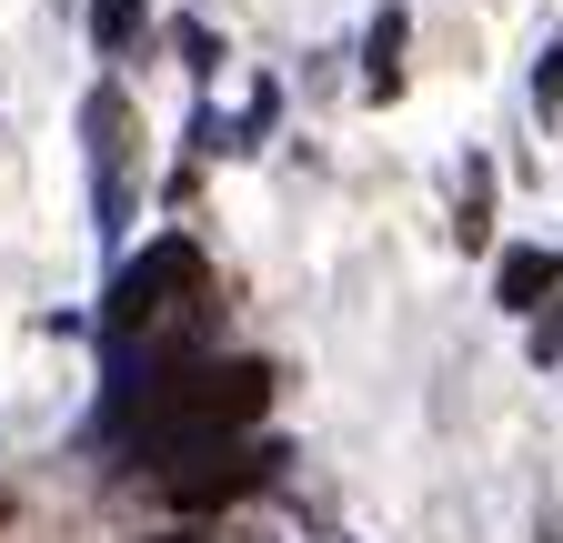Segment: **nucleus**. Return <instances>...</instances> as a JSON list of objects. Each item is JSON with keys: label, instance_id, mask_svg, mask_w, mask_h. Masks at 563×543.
Segmentation results:
<instances>
[{"label": "nucleus", "instance_id": "obj_9", "mask_svg": "<svg viewBox=\"0 0 563 543\" xmlns=\"http://www.w3.org/2000/svg\"><path fill=\"white\" fill-rule=\"evenodd\" d=\"M533 363H563V312L543 302V322H533Z\"/></svg>", "mask_w": 563, "mask_h": 543}, {"label": "nucleus", "instance_id": "obj_1", "mask_svg": "<svg viewBox=\"0 0 563 543\" xmlns=\"http://www.w3.org/2000/svg\"><path fill=\"white\" fill-rule=\"evenodd\" d=\"M262 402H272V373H262V363H172V373H152V383H131L121 443H131V463L172 473V463L201 453V443L252 433Z\"/></svg>", "mask_w": 563, "mask_h": 543}, {"label": "nucleus", "instance_id": "obj_5", "mask_svg": "<svg viewBox=\"0 0 563 543\" xmlns=\"http://www.w3.org/2000/svg\"><path fill=\"white\" fill-rule=\"evenodd\" d=\"M402 41H412V21H402V11H373V31H363V91H373V101L402 91Z\"/></svg>", "mask_w": 563, "mask_h": 543}, {"label": "nucleus", "instance_id": "obj_4", "mask_svg": "<svg viewBox=\"0 0 563 543\" xmlns=\"http://www.w3.org/2000/svg\"><path fill=\"white\" fill-rule=\"evenodd\" d=\"M563 292V252H543V242H514L504 262H493V302L504 312H543Z\"/></svg>", "mask_w": 563, "mask_h": 543}, {"label": "nucleus", "instance_id": "obj_3", "mask_svg": "<svg viewBox=\"0 0 563 543\" xmlns=\"http://www.w3.org/2000/svg\"><path fill=\"white\" fill-rule=\"evenodd\" d=\"M81 131H91V191H101V222H121L131 212V101L121 91H91V111H81Z\"/></svg>", "mask_w": 563, "mask_h": 543}, {"label": "nucleus", "instance_id": "obj_2", "mask_svg": "<svg viewBox=\"0 0 563 543\" xmlns=\"http://www.w3.org/2000/svg\"><path fill=\"white\" fill-rule=\"evenodd\" d=\"M272 443H252V433H232V443H201V453H181L172 473H162V494L181 503V513H222V503H242V494H262L272 484Z\"/></svg>", "mask_w": 563, "mask_h": 543}, {"label": "nucleus", "instance_id": "obj_7", "mask_svg": "<svg viewBox=\"0 0 563 543\" xmlns=\"http://www.w3.org/2000/svg\"><path fill=\"white\" fill-rule=\"evenodd\" d=\"M91 41L101 51H141V0H91Z\"/></svg>", "mask_w": 563, "mask_h": 543}, {"label": "nucleus", "instance_id": "obj_8", "mask_svg": "<svg viewBox=\"0 0 563 543\" xmlns=\"http://www.w3.org/2000/svg\"><path fill=\"white\" fill-rule=\"evenodd\" d=\"M533 111L563 121V51H543V71H533Z\"/></svg>", "mask_w": 563, "mask_h": 543}, {"label": "nucleus", "instance_id": "obj_6", "mask_svg": "<svg viewBox=\"0 0 563 543\" xmlns=\"http://www.w3.org/2000/svg\"><path fill=\"white\" fill-rule=\"evenodd\" d=\"M473 252L493 242V162H463V222H453Z\"/></svg>", "mask_w": 563, "mask_h": 543}]
</instances>
